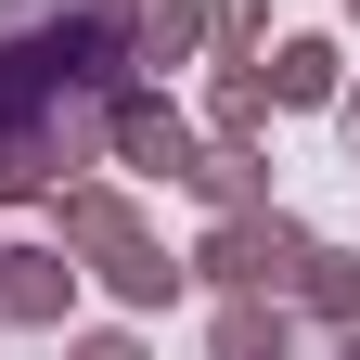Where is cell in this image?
Instances as JSON below:
<instances>
[{"mask_svg": "<svg viewBox=\"0 0 360 360\" xmlns=\"http://www.w3.org/2000/svg\"><path fill=\"white\" fill-rule=\"evenodd\" d=\"M52 232H65V257H90V283H103L116 309H142V322H155V309H180V283H193L116 180H52Z\"/></svg>", "mask_w": 360, "mask_h": 360, "instance_id": "1", "label": "cell"}, {"mask_svg": "<svg viewBox=\"0 0 360 360\" xmlns=\"http://www.w3.org/2000/svg\"><path fill=\"white\" fill-rule=\"evenodd\" d=\"M296 270H309V219H283V206H232L193 245V283H219V296H296Z\"/></svg>", "mask_w": 360, "mask_h": 360, "instance_id": "2", "label": "cell"}, {"mask_svg": "<svg viewBox=\"0 0 360 360\" xmlns=\"http://www.w3.org/2000/svg\"><path fill=\"white\" fill-rule=\"evenodd\" d=\"M103 155H116L129 180H180V167H193V155H206V129H193V116H180V103H167V90H155V77H129V90H116V103H103Z\"/></svg>", "mask_w": 360, "mask_h": 360, "instance_id": "3", "label": "cell"}, {"mask_svg": "<svg viewBox=\"0 0 360 360\" xmlns=\"http://www.w3.org/2000/svg\"><path fill=\"white\" fill-rule=\"evenodd\" d=\"M65 309H77L65 245H0V322H65Z\"/></svg>", "mask_w": 360, "mask_h": 360, "instance_id": "4", "label": "cell"}, {"mask_svg": "<svg viewBox=\"0 0 360 360\" xmlns=\"http://www.w3.org/2000/svg\"><path fill=\"white\" fill-rule=\"evenodd\" d=\"M193 39H206V0H129V77L193 65Z\"/></svg>", "mask_w": 360, "mask_h": 360, "instance_id": "5", "label": "cell"}, {"mask_svg": "<svg viewBox=\"0 0 360 360\" xmlns=\"http://www.w3.org/2000/svg\"><path fill=\"white\" fill-rule=\"evenodd\" d=\"M219 360H296V296H219Z\"/></svg>", "mask_w": 360, "mask_h": 360, "instance_id": "6", "label": "cell"}, {"mask_svg": "<svg viewBox=\"0 0 360 360\" xmlns=\"http://www.w3.org/2000/svg\"><path fill=\"white\" fill-rule=\"evenodd\" d=\"M180 193H206L219 219H232V206H270V155L257 142H206L193 167H180Z\"/></svg>", "mask_w": 360, "mask_h": 360, "instance_id": "7", "label": "cell"}, {"mask_svg": "<svg viewBox=\"0 0 360 360\" xmlns=\"http://www.w3.org/2000/svg\"><path fill=\"white\" fill-rule=\"evenodd\" d=\"M257 77H270V103H335V90H347V52H335V39H283Z\"/></svg>", "mask_w": 360, "mask_h": 360, "instance_id": "8", "label": "cell"}, {"mask_svg": "<svg viewBox=\"0 0 360 360\" xmlns=\"http://www.w3.org/2000/svg\"><path fill=\"white\" fill-rule=\"evenodd\" d=\"M296 309H309L322 335H347V322H360V257H347V245H309V270H296Z\"/></svg>", "mask_w": 360, "mask_h": 360, "instance_id": "9", "label": "cell"}, {"mask_svg": "<svg viewBox=\"0 0 360 360\" xmlns=\"http://www.w3.org/2000/svg\"><path fill=\"white\" fill-rule=\"evenodd\" d=\"M206 129H219V142H257V129H270V77H257V65H219Z\"/></svg>", "mask_w": 360, "mask_h": 360, "instance_id": "10", "label": "cell"}, {"mask_svg": "<svg viewBox=\"0 0 360 360\" xmlns=\"http://www.w3.org/2000/svg\"><path fill=\"white\" fill-rule=\"evenodd\" d=\"M206 39H219V52H232V65H245V52H257V39H270V0H206Z\"/></svg>", "mask_w": 360, "mask_h": 360, "instance_id": "11", "label": "cell"}, {"mask_svg": "<svg viewBox=\"0 0 360 360\" xmlns=\"http://www.w3.org/2000/svg\"><path fill=\"white\" fill-rule=\"evenodd\" d=\"M65 360H155V347H142V335H77Z\"/></svg>", "mask_w": 360, "mask_h": 360, "instance_id": "12", "label": "cell"}, {"mask_svg": "<svg viewBox=\"0 0 360 360\" xmlns=\"http://www.w3.org/2000/svg\"><path fill=\"white\" fill-rule=\"evenodd\" d=\"M335 129H347V155H360V90H335Z\"/></svg>", "mask_w": 360, "mask_h": 360, "instance_id": "13", "label": "cell"}, {"mask_svg": "<svg viewBox=\"0 0 360 360\" xmlns=\"http://www.w3.org/2000/svg\"><path fill=\"white\" fill-rule=\"evenodd\" d=\"M335 360H360V322H347V335H335Z\"/></svg>", "mask_w": 360, "mask_h": 360, "instance_id": "14", "label": "cell"}, {"mask_svg": "<svg viewBox=\"0 0 360 360\" xmlns=\"http://www.w3.org/2000/svg\"><path fill=\"white\" fill-rule=\"evenodd\" d=\"M347 26H360V0H347Z\"/></svg>", "mask_w": 360, "mask_h": 360, "instance_id": "15", "label": "cell"}]
</instances>
